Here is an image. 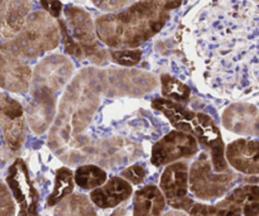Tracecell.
<instances>
[{"instance_id":"cell-1","label":"cell","mask_w":259,"mask_h":216,"mask_svg":"<svg viewBox=\"0 0 259 216\" xmlns=\"http://www.w3.org/2000/svg\"><path fill=\"white\" fill-rule=\"evenodd\" d=\"M191 38L204 83L220 98L259 94V3L210 0L195 15Z\"/></svg>"},{"instance_id":"cell-2","label":"cell","mask_w":259,"mask_h":216,"mask_svg":"<svg viewBox=\"0 0 259 216\" xmlns=\"http://www.w3.org/2000/svg\"><path fill=\"white\" fill-rule=\"evenodd\" d=\"M168 17V12L152 0H142L124 12L98 18L96 33L109 47L131 50L157 34Z\"/></svg>"},{"instance_id":"cell-3","label":"cell","mask_w":259,"mask_h":216,"mask_svg":"<svg viewBox=\"0 0 259 216\" xmlns=\"http://www.w3.org/2000/svg\"><path fill=\"white\" fill-rule=\"evenodd\" d=\"M72 71V63L61 55L50 56L37 66L27 105L28 123L34 133H45L55 121L57 96L70 81Z\"/></svg>"},{"instance_id":"cell-4","label":"cell","mask_w":259,"mask_h":216,"mask_svg":"<svg viewBox=\"0 0 259 216\" xmlns=\"http://www.w3.org/2000/svg\"><path fill=\"white\" fill-rule=\"evenodd\" d=\"M153 110L163 114L169 123L180 132L194 137L204 148L210 152L212 166L217 172L229 171L225 158V146L222 133L211 116L187 109L185 105L174 103L164 98H157L151 101Z\"/></svg>"},{"instance_id":"cell-5","label":"cell","mask_w":259,"mask_h":216,"mask_svg":"<svg viewBox=\"0 0 259 216\" xmlns=\"http://www.w3.org/2000/svg\"><path fill=\"white\" fill-rule=\"evenodd\" d=\"M237 182L233 171L217 172L212 166L211 156L207 151L200 152L190 167L189 187L194 197L201 201H215L225 197Z\"/></svg>"},{"instance_id":"cell-6","label":"cell","mask_w":259,"mask_h":216,"mask_svg":"<svg viewBox=\"0 0 259 216\" xmlns=\"http://www.w3.org/2000/svg\"><path fill=\"white\" fill-rule=\"evenodd\" d=\"M61 32L50 15L37 12L28 19L23 32L14 42L13 55L37 57L60 43Z\"/></svg>"},{"instance_id":"cell-7","label":"cell","mask_w":259,"mask_h":216,"mask_svg":"<svg viewBox=\"0 0 259 216\" xmlns=\"http://www.w3.org/2000/svg\"><path fill=\"white\" fill-rule=\"evenodd\" d=\"M199 153V142L190 134L172 131L162 137L151 149V163L156 167L168 166Z\"/></svg>"},{"instance_id":"cell-8","label":"cell","mask_w":259,"mask_h":216,"mask_svg":"<svg viewBox=\"0 0 259 216\" xmlns=\"http://www.w3.org/2000/svg\"><path fill=\"white\" fill-rule=\"evenodd\" d=\"M189 172L185 162H175L164 168L159 181V189L166 202L176 210L187 211L194 200L189 197Z\"/></svg>"},{"instance_id":"cell-9","label":"cell","mask_w":259,"mask_h":216,"mask_svg":"<svg viewBox=\"0 0 259 216\" xmlns=\"http://www.w3.org/2000/svg\"><path fill=\"white\" fill-rule=\"evenodd\" d=\"M68 28L73 38H76L80 47L88 58L94 63L103 65L106 61V52L100 47L96 39L93 20L85 10L75 7H67L65 10Z\"/></svg>"},{"instance_id":"cell-10","label":"cell","mask_w":259,"mask_h":216,"mask_svg":"<svg viewBox=\"0 0 259 216\" xmlns=\"http://www.w3.org/2000/svg\"><path fill=\"white\" fill-rule=\"evenodd\" d=\"M7 185L19 205L18 216H38L39 195L30 181L28 168L23 159H17L10 166L7 176Z\"/></svg>"},{"instance_id":"cell-11","label":"cell","mask_w":259,"mask_h":216,"mask_svg":"<svg viewBox=\"0 0 259 216\" xmlns=\"http://www.w3.org/2000/svg\"><path fill=\"white\" fill-rule=\"evenodd\" d=\"M225 129L235 134L259 138V108L252 103H233L222 115Z\"/></svg>"},{"instance_id":"cell-12","label":"cell","mask_w":259,"mask_h":216,"mask_svg":"<svg viewBox=\"0 0 259 216\" xmlns=\"http://www.w3.org/2000/svg\"><path fill=\"white\" fill-rule=\"evenodd\" d=\"M228 163L244 175H259V141L238 139L225 149Z\"/></svg>"},{"instance_id":"cell-13","label":"cell","mask_w":259,"mask_h":216,"mask_svg":"<svg viewBox=\"0 0 259 216\" xmlns=\"http://www.w3.org/2000/svg\"><path fill=\"white\" fill-rule=\"evenodd\" d=\"M247 187L248 185L237 187L222 201L214 205L194 201L186 212L190 216H242L244 200L247 196Z\"/></svg>"},{"instance_id":"cell-14","label":"cell","mask_w":259,"mask_h":216,"mask_svg":"<svg viewBox=\"0 0 259 216\" xmlns=\"http://www.w3.org/2000/svg\"><path fill=\"white\" fill-rule=\"evenodd\" d=\"M30 85V68L14 55H0V86L13 93H25Z\"/></svg>"},{"instance_id":"cell-15","label":"cell","mask_w":259,"mask_h":216,"mask_svg":"<svg viewBox=\"0 0 259 216\" xmlns=\"http://www.w3.org/2000/svg\"><path fill=\"white\" fill-rule=\"evenodd\" d=\"M133 194V187L123 177H111L103 186L94 190L90 200L99 209H113L129 199Z\"/></svg>"},{"instance_id":"cell-16","label":"cell","mask_w":259,"mask_h":216,"mask_svg":"<svg viewBox=\"0 0 259 216\" xmlns=\"http://www.w3.org/2000/svg\"><path fill=\"white\" fill-rule=\"evenodd\" d=\"M166 199L161 189L147 185L137 190L133 197V216H162Z\"/></svg>"},{"instance_id":"cell-17","label":"cell","mask_w":259,"mask_h":216,"mask_svg":"<svg viewBox=\"0 0 259 216\" xmlns=\"http://www.w3.org/2000/svg\"><path fill=\"white\" fill-rule=\"evenodd\" d=\"M53 216H98V212L90 197L72 194L56 206Z\"/></svg>"},{"instance_id":"cell-18","label":"cell","mask_w":259,"mask_h":216,"mask_svg":"<svg viewBox=\"0 0 259 216\" xmlns=\"http://www.w3.org/2000/svg\"><path fill=\"white\" fill-rule=\"evenodd\" d=\"M75 184L86 191H94L108 181V174L98 164H81L76 168Z\"/></svg>"},{"instance_id":"cell-19","label":"cell","mask_w":259,"mask_h":216,"mask_svg":"<svg viewBox=\"0 0 259 216\" xmlns=\"http://www.w3.org/2000/svg\"><path fill=\"white\" fill-rule=\"evenodd\" d=\"M73 189H75V177H73L72 171L67 167L57 169L55 176V186L48 196L47 205L50 207L57 206L66 197L72 195Z\"/></svg>"},{"instance_id":"cell-20","label":"cell","mask_w":259,"mask_h":216,"mask_svg":"<svg viewBox=\"0 0 259 216\" xmlns=\"http://www.w3.org/2000/svg\"><path fill=\"white\" fill-rule=\"evenodd\" d=\"M4 137L5 149L9 154H15L20 151L25 138V120L22 118L9 120L2 126Z\"/></svg>"},{"instance_id":"cell-21","label":"cell","mask_w":259,"mask_h":216,"mask_svg":"<svg viewBox=\"0 0 259 216\" xmlns=\"http://www.w3.org/2000/svg\"><path fill=\"white\" fill-rule=\"evenodd\" d=\"M161 91L164 99L181 105H186L191 98V89L167 73L161 76Z\"/></svg>"},{"instance_id":"cell-22","label":"cell","mask_w":259,"mask_h":216,"mask_svg":"<svg viewBox=\"0 0 259 216\" xmlns=\"http://www.w3.org/2000/svg\"><path fill=\"white\" fill-rule=\"evenodd\" d=\"M22 116H24L22 105L5 94H0V125Z\"/></svg>"},{"instance_id":"cell-23","label":"cell","mask_w":259,"mask_h":216,"mask_svg":"<svg viewBox=\"0 0 259 216\" xmlns=\"http://www.w3.org/2000/svg\"><path fill=\"white\" fill-rule=\"evenodd\" d=\"M111 60L120 66L132 67V66L138 65L142 58L141 50H116L110 51Z\"/></svg>"},{"instance_id":"cell-24","label":"cell","mask_w":259,"mask_h":216,"mask_svg":"<svg viewBox=\"0 0 259 216\" xmlns=\"http://www.w3.org/2000/svg\"><path fill=\"white\" fill-rule=\"evenodd\" d=\"M58 27H60V32L61 35H62V39H63V45H65V50L68 55L73 56L76 57L77 60H83L86 57L85 53H83L82 48L80 47L77 42H75L72 38V35L70 34L68 32V28L66 25V23L63 20H58Z\"/></svg>"},{"instance_id":"cell-25","label":"cell","mask_w":259,"mask_h":216,"mask_svg":"<svg viewBox=\"0 0 259 216\" xmlns=\"http://www.w3.org/2000/svg\"><path fill=\"white\" fill-rule=\"evenodd\" d=\"M244 216H259V186L248 185L247 196L243 207Z\"/></svg>"},{"instance_id":"cell-26","label":"cell","mask_w":259,"mask_h":216,"mask_svg":"<svg viewBox=\"0 0 259 216\" xmlns=\"http://www.w3.org/2000/svg\"><path fill=\"white\" fill-rule=\"evenodd\" d=\"M15 200L4 182L0 181V216L15 215Z\"/></svg>"},{"instance_id":"cell-27","label":"cell","mask_w":259,"mask_h":216,"mask_svg":"<svg viewBox=\"0 0 259 216\" xmlns=\"http://www.w3.org/2000/svg\"><path fill=\"white\" fill-rule=\"evenodd\" d=\"M121 177L132 185H141L146 180L147 169L142 164H131L121 171Z\"/></svg>"},{"instance_id":"cell-28","label":"cell","mask_w":259,"mask_h":216,"mask_svg":"<svg viewBox=\"0 0 259 216\" xmlns=\"http://www.w3.org/2000/svg\"><path fill=\"white\" fill-rule=\"evenodd\" d=\"M132 2H134V0H93L96 7L103 10H108V12L121 9L125 5L131 4Z\"/></svg>"},{"instance_id":"cell-29","label":"cell","mask_w":259,"mask_h":216,"mask_svg":"<svg viewBox=\"0 0 259 216\" xmlns=\"http://www.w3.org/2000/svg\"><path fill=\"white\" fill-rule=\"evenodd\" d=\"M43 9L53 18H58L62 12V4L58 0H40Z\"/></svg>"},{"instance_id":"cell-30","label":"cell","mask_w":259,"mask_h":216,"mask_svg":"<svg viewBox=\"0 0 259 216\" xmlns=\"http://www.w3.org/2000/svg\"><path fill=\"white\" fill-rule=\"evenodd\" d=\"M152 2H153L157 7L161 8V9L168 12V10L179 8L180 5H181L182 0H152Z\"/></svg>"},{"instance_id":"cell-31","label":"cell","mask_w":259,"mask_h":216,"mask_svg":"<svg viewBox=\"0 0 259 216\" xmlns=\"http://www.w3.org/2000/svg\"><path fill=\"white\" fill-rule=\"evenodd\" d=\"M163 216H190L187 214L186 211H182V210H169V211H167L166 214Z\"/></svg>"},{"instance_id":"cell-32","label":"cell","mask_w":259,"mask_h":216,"mask_svg":"<svg viewBox=\"0 0 259 216\" xmlns=\"http://www.w3.org/2000/svg\"><path fill=\"white\" fill-rule=\"evenodd\" d=\"M111 216H126V212L124 209H118Z\"/></svg>"},{"instance_id":"cell-33","label":"cell","mask_w":259,"mask_h":216,"mask_svg":"<svg viewBox=\"0 0 259 216\" xmlns=\"http://www.w3.org/2000/svg\"><path fill=\"white\" fill-rule=\"evenodd\" d=\"M255 2H259V0H255Z\"/></svg>"}]
</instances>
